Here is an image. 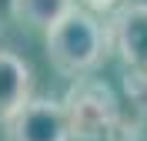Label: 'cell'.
Returning <instances> with one entry per match:
<instances>
[{
  "instance_id": "obj_3",
  "label": "cell",
  "mask_w": 147,
  "mask_h": 141,
  "mask_svg": "<svg viewBox=\"0 0 147 141\" xmlns=\"http://www.w3.org/2000/svg\"><path fill=\"white\" fill-rule=\"evenodd\" d=\"M107 37L124 64L147 74V0H130L114 10Z\"/></svg>"
},
{
  "instance_id": "obj_5",
  "label": "cell",
  "mask_w": 147,
  "mask_h": 141,
  "mask_svg": "<svg viewBox=\"0 0 147 141\" xmlns=\"http://www.w3.org/2000/svg\"><path fill=\"white\" fill-rule=\"evenodd\" d=\"M34 94V71L20 54L0 47V121H7Z\"/></svg>"
},
{
  "instance_id": "obj_2",
  "label": "cell",
  "mask_w": 147,
  "mask_h": 141,
  "mask_svg": "<svg viewBox=\"0 0 147 141\" xmlns=\"http://www.w3.org/2000/svg\"><path fill=\"white\" fill-rule=\"evenodd\" d=\"M7 141H70V121L60 101L34 97L20 104L7 121Z\"/></svg>"
},
{
  "instance_id": "obj_7",
  "label": "cell",
  "mask_w": 147,
  "mask_h": 141,
  "mask_svg": "<svg viewBox=\"0 0 147 141\" xmlns=\"http://www.w3.org/2000/svg\"><path fill=\"white\" fill-rule=\"evenodd\" d=\"M77 3H84V10H114V7H120V0H77Z\"/></svg>"
},
{
  "instance_id": "obj_4",
  "label": "cell",
  "mask_w": 147,
  "mask_h": 141,
  "mask_svg": "<svg viewBox=\"0 0 147 141\" xmlns=\"http://www.w3.org/2000/svg\"><path fill=\"white\" fill-rule=\"evenodd\" d=\"M64 111H67V121H70V134H100L114 121L117 101L104 84H80L74 87Z\"/></svg>"
},
{
  "instance_id": "obj_1",
  "label": "cell",
  "mask_w": 147,
  "mask_h": 141,
  "mask_svg": "<svg viewBox=\"0 0 147 141\" xmlns=\"http://www.w3.org/2000/svg\"><path fill=\"white\" fill-rule=\"evenodd\" d=\"M44 34H47L50 64L67 77H80V74H90L94 67H100L110 47L107 27L94 17V10H84L77 3L57 24H50Z\"/></svg>"
},
{
  "instance_id": "obj_6",
  "label": "cell",
  "mask_w": 147,
  "mask_h": 141,
  "mask_svg": "<svg viewBox=\"0 0 147 141\" xmlns=\"http://www.w3.org/2000/svg\"><path fill=\"white\" fill-rule=\"evenodd\" d=\"M74 3L77 0H10V14L24 27L47 30L50 24H57V20L64 17Z\"/></svg>"
}]
</instances>
